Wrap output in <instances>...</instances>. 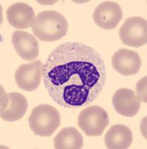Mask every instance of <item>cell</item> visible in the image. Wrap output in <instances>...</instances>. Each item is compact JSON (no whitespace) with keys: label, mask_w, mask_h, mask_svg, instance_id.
<instances>
[{"label":"cell","mask_w":147,"mask_h":149,"mask_svg":"<svg viewBox=\"0 0 147 149\" xmlns=\"http://www.w3.org/2000/svg\"><path fill=\"white\" fill-rule=\"evenodd\" d=\"M46 90L57 104L76 109L90 104L106 81L105 62L94 48L68 42L54 49L42 67Z\"/></svg>","instance_id":"1"},{"label":"cell","mask_w":147,"mask_h":149,"mask_svg":"<svg viewBox=\"0 0 147 149\" xmlns=\"http://www.w3.org/2000/svg\"><path fill=\"white\" fill-rule=\"evenodd\" d=\"M115 71L124 76L136 74L141 66V58L137 52L121 49L114 54L112 60Z\"/></svg>","instance_id":"9"},{"label":"cell","mask_w":147,"mask_h":149,"mask_svg":"<svg viewBox=\"0 0 147 149\" xmlns=\"http://www.w3.org/2000/svg\"><path fill=\"white\" fill-rule=\"evenodd\" d=\"M42 63L38 60L18 67L15 72V81L19 88L28 92L37 90L41 83Z\"/></svg>","instance_id":"6"},{"label":"cell","mask_w":147,"mask_h":149,"mask_svg":"<svg viewBox=\"0 0 147 149\" xmlns=\"http://www.w3.org/2000/svg\"><path fill=\"white\" fill-rule=\"evenodd\" d=\"M123 18V11L120 5L113 1H106L95 8L93 19L95 24L106 30L117 27Z\"/></svg>","instance_id":"7"},{"label":"cell","mask_w":147,"mask_h":149,"mask_svg":"<svg viewBox=\"0 0 147 149\" xmlns=\"http://www.w3.org/2000/svg\"><path fill=\"white\" fill-rule=\"evenodd\" d=\"M77 124L88 136H100L109 125V118L103 107L91 105L80 112Z\"/></svg>","instance_id":"4"},{"label":"cell","mask_w":147,"mask_h":149,"mask_svg":"<svg viewBox=\"0 0 147 149\" xmlns=\"http://www.w3.org/2000/svg\"><path fill=\"white\" fill-rule=\"evenodd\" d=\"M54 144L57 149H80L83 146V138L75 127H64L54 137Z\"/></svg>","instance_id":"14"},{"label":"cell","mask_w":147,"mask_h":149,"mask_svg":"<svg viewBox=\"0 0 147 149\" xmlns=\"http://www.w3.org/2000/svg\"><path fill=\"white\" fill-rule=\"evenodd\" d=\"M28 122L34 134L39 136H51L60 125V114L51 105H38L33 109Z\"/></svg>","instance_id":"3"},{"label":"cell","mask_w":147,"mask_h":149,"mask_svg":"<svg viewBox=\"0 0 147 149\" xmlns=\"http://www.w3.org/2000/svg\"><path fill=\"white\" fill-rule=\"evenodd\" d=\"M133 135L131 130L124 125H115L105 136V144L109 149H126L132 145Z\"/></svg>","instance_id":"13"},{"label":"cell","mask_w":147,"mask_h":149,"mask_svg":"<svg viewBox=\"0 0 147 149\" xmlns=\"http://www.w3.org/2000/svg\"><path fill=\"white\" fill-rule=\"evenodd\" d=\"M122 42L132 47L138 48L147 42V21L139 17L126 19L119 30Z\"/></svg>","instance_id":"5"},{"label":"cell","mask_w":147,"mask_h":149,"mask_svg":"<svg viewBox=\"0 0 147 149\" xmlns=\"http://www.w3.org/2000/svg\"><path fill=\"white\" fill-rule=\"evenodd\" d=\"M6 15L9 24L17 29H28L35 18L33 8L24 2L10 5L6 10Z\"/></svg>","instance_id":"11"},{"label":"cell","mask_w":147,"mask_h":149,"mask_svg":"<svg viewBox=\"0 0 147 149\" xmlns=\"http://www.w3.org/2000/svg\"><path fill=\"white\" fill-rule=\"evenodd\" d=\"M30 27L39 40L54 42L66 35L68 25L64 16L58 12L44 10L34 18Z\"/></svg>","instance_id":"2"},{"label":"cell","mask_w":147,"mask_h":149,"mask_svg":"<svg viewBox=\"0 0 147 149\" xmlns=\"http://www.w3.org/2000/svg\"><path fill=\"white\" fill-rule=\"evenodd\" d=\"M12 43L22 59L33 61L39 56V43L32 34L16 31L12 35Z\"/></svg>","instance_id":"10"},{"label":"cell","mask_w":147,"mask_h":149,"mask_svg":"<svg viewBox=\"0 0 147 149\" xmlns=\"http://www.w3.org/2000/svg\"><path fill=\"white\" fill-rule=\"evenodd\" d=\"M8 107L1 109V118L6 122H15L21 119L28 110V101L23 95L18 93L6 94Z\"/></svg>","instance_id":"12"},{"label":"cell","mask_w":147,"mask_h":149,"mask_svg":"<svg viewBox=\"0 0 147 149\" xmlns=\"http://www.w3.org/2000/svg\"><path fill=\"white\" fill-rule=\"evenodd\" d=\"M112 104L115 111L126 117H133L140 108V98L131 89H119L114 94Z\"/></svg>","instance_id":"8"}]
</instances>
